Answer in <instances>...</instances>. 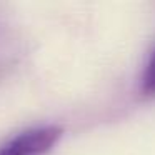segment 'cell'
<instances>
[{
	"mask_svg": "<svg viewBox=\"0 0 155 155\" xmlns=\"http://www.w3.org/2000/svg\"><path fill=\"white\" fill-rule=\"evenodd\" d=\"M62 137V128L55 125L35 127L18 134L0 147V155H45Z\"/></svg>",
	"mask_w": 155,
	"mask_h": 155,
	"instance_id": "1",
	"label": "cell"
},
{
	"mask_svg": "<svg viewBox=\"0 0 155 155\" xmlns=\"http://www.w3.org/2000/svg\"><path fill=\"white\" fill-rule=\"evenodd\" d=\"M142 90L147 94H155V52L150 55L142 75Z\"/></svg>",
	"mask_w": 155,
	"mask_h": 155,
	"instance_id": "2",
	"label": "cell"
}]
</instances>
